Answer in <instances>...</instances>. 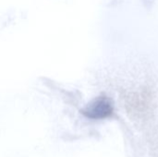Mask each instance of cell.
<instances>
[{
    "label": "cell",
    "instance_id": "6da1fadb",
    "mask_svg": "<svg viewBox=\"0 0 158 157\" xmlns=\"http://www.w3.org/2000/svg\"><path fill=\"white\" fill-rule=\"evenodd\" d=\"M109 105L104 102H99L93 105L91 109L88 111L91 115V117L94 118H102L109 113Z\"/></svg>",
    "mask_w": 158,
    "mask_h": 157
}]
</instances>
